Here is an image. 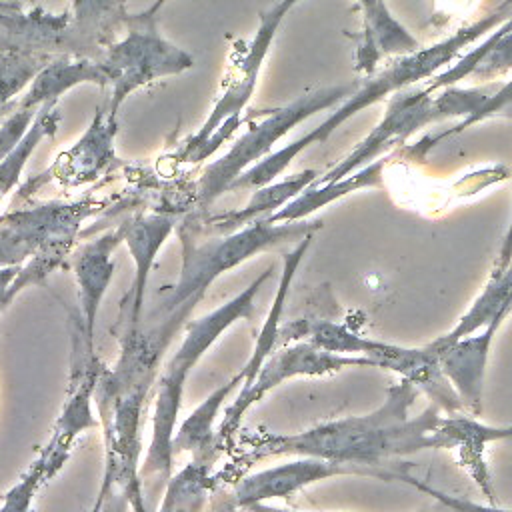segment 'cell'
Instances as JSON below:
<instances>
[{"instance_id":"8fae6325","label":"cell","mask_w":512,"mask_h":512,"mask_svg":"<svg viewBox=\"0 0 512 512\" xmlns=\"http://www.w3.org/2000/svg\"><path fill=\"white\" fill-rule=\"evenodd\" d=\"M442 122L434 108V94L424 86H408L394 92L388 102L380 122L370 130V134L356 144V148L336 162L324 176H318L312 184H326L346 178L348 174L360 170L362 166L390 154L394 146L404 144L414 132Z\"/></svg>"},{"instance_id":"f35d334b","label":"cell","mask_w":512,"mask_h":512,"mask_svg":"<svg viewBox=\"0 0 512 512\" xmlns=\"http://www.w3.org/2000/svg\"><path fill=\"white\" fill-rule=\"evenodd\" d=\"M92 512H130L128 496L122 490H114L104 496V500L92 508Z\"/></svg>"},{"instance_id":"603a6c76","label":"cell","mask_w":512,"mask_h":512,"mask_svg":"<svg viewBox=\"0 0 512 512\" xmlns=\"http://www.w3.org/2000/svg\"><path fill=\"white\" fill-rule=\"evenodd\" d=\"M392 154H386V156L362 166L360 170L348 174L342 180L306 186L298 196H294L288 204H284L280 210L270 214L266 220L270 224L306 220V218L312 216V212L336 202L338 198H342L346 194H352V192L364 190V188H382V184H384L382 170H384V166H386V162L390 160Z\"/></svg>"},{"instance_id":"74e56055","label":"cell","mask_w":512,"mask_h":512,"mask_svg":"<svg viewBox=\"0 0 512 512\" xmlns=\"http://www.w3.org/2000/svg\"><path fill=\"white\" fill-rule=\"evenodd\" d=\"M510 266H512V214H510V222H508V228L504 232L502 246H500V252H498V256L494 260V266H492L490 274L506 272Z\"/></svg>"},{"instance_id":"e575fe53","label":"cell","mask_w":512,"mask_h":512,"mask_svg":"<svg viewBox=\"0 0 512 512\" xmlns=\"http://www.w3.org/2000/svg\"><path fill=\"white\" fill-rule=\"evenodd\" d=\"M394 480H400V482H406L410 486H414L416 490L424 492L426 496L446 504L452 512H512V510H502L494 504H478V502H472V500H466V498H460V496H452V494H446V492H440L438 488H432L430 484L410 476L408 472H396V478Z\"/></svg>"},{"instance_id":"484cf974","label":"cell","mask_w":512,"mask_h":512,"mask_svg":"<svg viewBox=\"0 0 512 512\" xmlns=\"http://www.w3.org/2000/svg\"><path fill=\"white\" fill-rule=\"evenodd\" d=\"M70 28L86 58L98 60L128 16L126 0H72Z\"/></svg>"},{"instance_id":"cb8c5ba5","label":"cell","mask_w":512,"mask_h":512,"mask_svg":"<svg viewBox=\"0 0 512 512\" xmlns=\"http://www.w3.org/2000/svg\"><path fill=\"white\" fill-rule=\"evenodd\" d=\"M78 84L110 86V76L98 60L58 56L32 80L28 92L18 100V106L40 110L46 102H58L62 94Z\"/></svg>"},{"instance_id":"7bdbcfd3","label":"cell","mask_w":512,"mask_h":512,"mask_svg":"<svg viewBox=\"0 0 512 512\" xmlns=\"http://www.w3.org/2000/svg\"><path fill=\"white\" fill-rule=\"evenodd\" d=\"M16 104H18V100H12V102H8V104H4V106H0V122L16 108Z\"/></svg>"},{"instance_id":"8992f818","label":"cell","mask_w":512,"mask_h":512,"mask_svg":"<svg viewBox=\"0 0 512 512\" xmlns=\"http://www.w3.org/2000/svg\"><path fill=\"white\" fill-rule=\"evenodd\" d=\"M306 340L322 350L344 354L360 352V356L370 358L376 368H386L398 372L402 378L410 380L420 392H424L432 404L444 410L448 416L460 414L464 410L456 390L450 380L444 376L440 366V354L430 346L406 348L398 344L378 342L356 332L348 330L344 324L322 320V318H300L290 320L280 326L278 344L286 346L288 342Z\"/></svg>"},{"instance_id":"30bf717a","label":"cell","mask_w":512,"mask_h":512,"mask_svg":"<svg viewBox=\"0 0 512 512\" xmlns=\"http://www.w3.org/2000/svg\"><path fill=\"white\" fill-rule=\"evenodd\" d=\"M104 368L106 366L94 354V346L86 342V336L78 326L72 336V370L66 402L54 422L48 444L34 460L42 468L46 480H50L64 466L76 438L84 430L100 426L98 418L92 414V400Z\"/></svg>"},{"instance_id":"5b68a950","label":"cell","mask_w":512,"mask_h":512,"mask_svg":"<svg viewBox=\"0 0 512 512\" xmlns=\"http://www.w3.org/2000/svg\"><path fill=\"white\" fill-rule=\"evenodd\" d=\"M320 228L322 220L306 218L298 222L270 224L266 218H260L236 232L202 238V234L184 220L178 224V236L182 242V266L178 280L148 316L160 318L174 312L190 316L218 276L264 250L298 244L304 236L314 234Z\"/></svg>"},{"instance_id":"3957f363","label":"cell","mask_w":512,"mask_h":512,"mask_svg":"<svg viewBox=\"0 0 512 512\" xmlns=\"http://www.w3.org/2000/svg\"><path fill=\"white\" fill-rule=\"evenodd\" d=\"M510 16H512V0H502L488 14H484L482 18H478L468 26L458 28L444 40H438L426 48L422 46L416 52L394 58L384 70L374 72L364 82H358L356 90L338 106H334V110L318 126L304 132L302 136L282 146L280 150H274L272 154L264 156L260 162L250 166L246 172H242L230 184L228 190L260 188L264 184L274 182L292 164V160H296V156H300L306 148L324 144L342 124H346L364 108L384 100L386 96H392L398 90H404L408 86H414L422 80L432 78L434 72L450 66V62L456 60L466 46H470L482 36H488L492 30L504 24Z\"/></svg>"},{"instance_id":"d590c367","label":"cell","mask_w":512,"mask_h":512,"mask_svg":"<svg viewBox=\"0 0 512 512\" xmlns=\"http://www.w3.org/2000/svg\"><path fill=\"white\" fill-rule=\"evenodd\" d=\"M38 110L22 108L16 104V108L0 122V162L12 152V148L22 140L30 124L34 122Z\"/></svg>"},{"instance_id":"1f68e13d","label":"cell","mask_w":512,"mask_h":512,"mask_svg":"<svg viewBox=\"0 0 512 512\" xmlns=\"http://www.w3.org/2000/svg\"><path fill=\"white\" fill-rule=\"evenodd\" d=\"M508 32H512V16H510L504 24H500L494 32H490L488 38H486L482 44H478L476 48H472V50L460 54L454 64L446 66L440 74H434L432 78H428V84H426L424 88H426L430 94H434V92L440 90V88L454 86V84H458L460 80L468 78L470 72H472V70L484 60V56L492 50V46H494L500 38H504Z\"/></svg>"},{"instance_id":"9a60e30c","label":"cell","mask_w":512,"mask_h":512,"mask_svg":"<svg viewBox=\"0 0 512 512\" xmlns=\"http://www.w3.org/2000/svg\"><path fill=\"white\" fill-rule=\"evenodd\" d=\"M434 108L440 116V120H452L458 118L454 128H448L436 136L424 138L414 150H418V156H424L430 148H434L440 140L446 136L462 134L470 126L494 120V118H506L512 120V78L508 80H490L474 86H446L434 92Z\"/></svg>"},{"instance_id":"d6a6232c","label":"cell","mask_w":512,"mask_h":512,"mask_svg":"<svg viewBox=\"0 0 512 512\" xmlns=\"http://www.w3.org/2000/svg\"><path fill=\"white\" fill-rule=\"evenodd\" d=\"M42 482H46L44 472L36 462H32L24 476L4 494L0 512H32V500Z\"/></svg>"},{"instance_id":"ac0fdd59","label":"cell","mask_w":512,"mask_h":512,"mask_svg":"<svg viewBox=\"0 0 512 512\" xmlns=\"http://www.w3.org/2000/svg\"><path fill=\"white\" fill-rule=\"evenodd\" d=\"M116 128V116H112L108 108L98 106L82 138L72 144V148L62 152L46 174L60 180V184L64 186H80L96 180L116 160Z\"/></svg>"},{"instance_id":"6da1fadb","label":"cell","mask_w":512,"mask_h":512,"mask_svg":"<svg viewBox=\"0 0 512 512\" xmlns=\"http://www.w3.org/2000/svg\"><path fill=\"white\" fill-rule=\"evenodd\" d=\"M188 320L178 314L150 318L126 326L120 354L112 368H104L96 384V408L104 434V478L98 506L106 494L122 490L130 512H148L138 480L142 454V416L148 394L158 380L164 352Z\"/></svg>"},{"instance_id":"52a82bcc","label":"cell","mask_w":512,"mask_h":512,"mask_svg":"<svg viewBox=\"0 0 512 512\" xmlns=\"http://www.w3.org/2000/svg\"><path fill=\"white\" fill-rule=\"evenodd\" d=\"M356 86L358 82H346L316 88L312 92L298 96L286 106L272 110L260 122H252L250 128L238 140H234V144L224 156L210 162L202 170L194 192L198 208H210L224 192H228L230 184L242 172L260 162L264 156L272 154V148L280 138H284L292 128H296L306 118L322 110L334 108L336 104L346 100L356 90Z\"/></svg>"},{"instance_id":"4316f807","label":"cell","mask_w":512,"mask_h":512,"mask_svg":"<svg viewBox=\"0 0 512 512\" xmlns=\"http://www.w3.org/2000/svg\"><path fill=\"white\" fill-rule=\"evenodd\" d=\"M312 236L314 234H308L304 236L290 252L284 254V268H282V276H280V284H278V292L274 296V302L270 306V312L264 320V326L256 338V344H254V350L246 362V366L240 370V376H242V388L240 390H246L250 388V384L254 382L258 370L262 368L264 360L272 354V350L278 346V332H280V318H282V312H284V302L288 298V292H290V284L298 272V266L304 258V254L308 252L310 244H312Z\"/></svg>"},{"instance_id":"7402d4cb","label":"cell","mask_w":512,"mask_h":512,"mask_svg":"<svg viewBox=\"0 0 512 512\" xmlns=\"http://www.w3.org/2000/svg\"><path fill=\"white\" fill-rule=\"evenodd\" d=\"M318 178V172L308 168L294 176H288L284 180H274L270 184H264L254 190L250 202L234 212H224L212 218H206L198 224H194L192 218H186L200 234H230L236 232L260 218H268L276 210H280L284 204H288L294 196H298L306 186H310Z\"/></svg>"},{"instance_id":"e0dca14e","label":"cell","mask_w":512,"mask_h":512,"mask_svg":"<svg viewBox=\"0 0 512 512\" xmlns=\"http://www.w3.org/2000/svg\"><path fill=\"white\" fill-rule=\"evenodd\" d=\"M124 242L122 228L116 226L104 234L92 238L90 242L80 244L72 254V272L78 286L80 328L86 336V342L94 346V328L100 302L114 276V250Z\"/></svg>"},{"instance_id":"44dd1931","label":"cell","mask_w":512,"mask_h":512,"mask_svg":"<svg viewBox=\"0 0 512 512\" xmlns=\"http://www.w3.org/2000/svg\"><path fill=\"white\" fill-rule=\"evenodd\" d=\"M362 16V38L354 54V68L362 74H374L382 58H398L416 52L420 42L392 14L386 0H356Z\"/></svg>"},{"instance_id":"8d00e7d4","label":"cell","mask_w":512,"mask_h":512,"mask_svg":"<svg viewBox=\"0 0 512 512\" xmlns=\"http://www.w3.org/2000/svg\"><path fill=\"white\" fill-rule=\"evenodd\" d=\"M204 512H240V508L236 506L234 496H232L230 490L214 486Z\"/></svg>"},{"instance_id":"f546056e","label":"cell","mask_w":512,"mask_h":512,"mask_svg":"<svg viewBox=\"0 0 512 512\" xmlns=\"http://www.w3.org/2000/svg\"><path fill=\"white\" fill-rule=\"evenodd\" d=\"M60 122H62V112L58 108V102H46L44 106H40L34 122L30 124L22 140L0 162V198L6 196L16 186L32 152L38 148V144L44 138H50L56 134Z\"/></svg>"},{"instance_id":"9c48e42d","label":"cell","mask_w":512,"mask_h":512,"mask_svg":"<svg viewBox=\"0 0 512 512\" xmlns=\"http://www.w3.org/2000/svg\"><path fill=\"white\" fill-rule=\"evenodd\" d=\"M300 2H304V0H278L270 8L258 12L256 32H254L244 56L236 64V70H234L232 78L228 80L224 94L214 104V108L210 110V114L204 120V124L200 126V130L196 134H192L182 144V148L178 152V158L182 162H186L224 122H228V120L244 122L242 112L254 96L258 76L262 70V62L266 60V56L270 52V46L276 38L280 24L288 16V12Z\"/></svg>"},{"instance_id":"b9f144b4","label":"cell","mask_w":512,"mask_h":512,"mask_svg":"<svg viewBox=\"0 0 512 512\" xmlns=\"http://www.w3.org/2000/svg\"><path fill=\"white\" fill-rule=\"evenodd\" d=\"M18 10H22V2L0 0V12H18Z\"/></svg>"},{"instance_id":"60d3db41","label":"cell","mask_w":512,"mask_h":512,"mask_svg":"<svg viewBox=\"0 0 512 512\" xmlns=\"http://www.w3.org/2000/svg\"><path fill=\"white\" fill-rule=\"evenodd\" d=\"M510 314H512V288H510V294H508V298H506V302H504V306H502L500 314H498L492 322H488V324H486V330H484L482 334L494 340V334L498 332V328L502 326V322H504Z\"/></svg>"},{"instance_id":"d4e9b609","label":"cell","mask_w":512,"mask_h":512,"mask_svg":"<svg viewBox=\"0 0 512 512\" xmlns=\"http://www.w3.org/2000/svg\"><path fill=\"white\" fill-rule=\"evenodd\" d=\"M242 382L240 372L228 380L226 384L218 386L178 428V432L172 438V452L180 454V452H190L194 462L200 464H208L212 466L216 462L218 456V436L214 432V420L216 414L220 410V406L224 404V400L228 398V394Z\"/></svg>"},{"instance_id":"ffe728a7","label":"cell","mask_w":512,"mask_h":512,"mask_svg":"<svg viewBox=\"0 0 512 512\" xmlns=\"http://www.w3.org/2000/svg\"><path fill=\"white\" fill-rule=\"evenodd\" d=\"M178 224V216L174 212H154V214H134L120 222L124 242L132 254L136 274L134 284L130 292V300L126 304L128 308V324L136 326L142 320V304H144V292L148 286V276L152 270V264L168 240V236L174 232Z\"/></svg>"},{"instance_id":"ba28073f","label":"cell","mask_w":512,"mask_h":512,"mask_svg":"<svg viewBox=\"0 0 512 512\" xmlns=\"http://www.w3.org/2000/svg\"><path fill=\"white\" fill-rule=\"evenodd\" d=\"M166 0H156L138 14L124 20L126 36L110 42L98 62L110 76L108 112L118 116L122 102L138 88L166 76H176L194 66V56L170 42L158 26V14Z\"/></svg>"},{"instance_id":"277c9868","label":"cell","mask_w":512,"mask_h":512,"mask_svg":"<svg viewBox=\"0 0 512 512\" xmlns=\"http://www.w3.org/2000/svg\"><path fill=\"white\" fill-rule=\"evenodd\" d=\"M272 272L274 266H268L258 278H254V282L248 288H244L232 300L224 302L222 306L214 308L212 312L204 314L198 320L186 322V334L180 348L162 366L156 380L152 436L148 450L144 454V462H140L138 468V480L148 512H156L164 488L172 476L174 424L190 370L204 356V352L220 338L224 330H228L238 320L254 318V298L262 284L272 276Z\"/></svg>"},{"instance_id":"836d02e7","label":"cell","mask_w":512,"mask_h":512,"mask_svg":"<svg viewBox=\"0 0 512 512\" xmlns=\"http://www.w3.org/2000/svg\"><path fill=\"white\" fill-rule=\"evenodd\" d=\"M512 70V32H508L504 38H500L492 50L484 56V60L470 72V78L480 82L496 80L498 76H504Z\"/></svg>"},{"instance_id":"4dcf8cb0","label":"cell","mask_w":512,"mask_h":512,"mask_svg":"<svg viewBox=\"0 0 512 512\" xmlns=\"http://www.w3.org/2000/svg\"><path fill=\"white\" fill-rule=\"evenodd\" d=\"M58 56L34 54L20 50H0V106L16 100V96L32 84V80Z\"/></svg>"},{"instance_id":"d6986e66","label":"cell","mask_w":512,"mask_h":512,"mask_svg":"<svg viewBox=\"0 0 512 512\" xmlns=\"http://www.w3.org/2000/svg\"><path fill=\"white\" fill-rule=\"evenodd\" d=\"M432 436L436 440V448L458 452L460 464L468 470L480 492L488 496V502L496 506L490 472L484 460V446L496 440H512V426H486L470 416L454 414L442 416V422Z\"/></svg>"},{"instance_id":"f1b7e54d","label":"cell","mask_w":512,"mask_h":512,"mask_svg":"<svg viewBox=\"0 0 512 512\" xmlns=\"http://www.w3.org/2000/svg\"><path fill=\"white\" fill-rule=\"evenodd\" d=\"M210 470L212 466L190 460L170 476L156 512H204L216 486Z\"/></svg>"},{"instance_id":"5bb4252c","label":"cell","mask_w":512,"mask_h":512,"mask_svg":"<svg viewBox=\"0 0 512 512\" xmlns=\"http://www.w3.org/2000/svg\"><path fill=\"white\" fill-rule=\"evenodd\" d=\"M396 472L400 470H388L384 466L340 464V462H330L322 458L302 456L300 460L266 468L240 478L232 490V496L236 506L240 510H246L252 504H260L270 498H288L290 494L302 490L304 486L324 478L356 474V476H372L380 480H394Z\"/></svg>"},{"instance_id":"83f0119b","label":"cell","mask_w":512,"mask_h":512,"mask_svg":"<svg viewBox=\"0 0 512 512\" xmlns=\"http://www.w3.org/2000/svg\"><path fill=\"white\" fill-rule=\"evenodd\" d=\"M510 288H512V266L506 272L490 274L486 286L476 296L472 308L458 320V324L448 334L438 336L436 340L430 342V346L442 356V352L448 346H452L456 340L472 336L480 326L492 322L500 314V310L510 294Z\"/></svg>"},{"instance_id":"7c38bea8","label":"cell","mask_w":512,"mask_h":512,"mask_svg":"<svg viewBox=\"0 0 512 512\" xmlns=\"http://www.w3.org/2000/svg\"><path fill=\"white\" fill-rule=\"evenodd\" d=\"M350 366H370L376 368V364L366 356H348V354H334L328 350H322L310 342H294L290 346H282L280 350L272 352L262 368L258 370L254 382L250 388L240 390L238 396L232 400V404L226 408L222 424L218 428V442L228 440L240 426L244 412L262 400L272 388L286 382L294 376H324L338 372L342 368Z\"/></svg>"},{"instance_id":"4fadbf2b","label":"cell","mask_w":512,"mask_h":512,"mask_svg":"<svg viewBox=\"0 0 512 512\" xmlns=\"http://www.w3.org/2000/svg\"><path fill=\"white\" fill-rule=\"evenodd\" d=\"M104 206V200L86 196L74 202L50 200L6 212L0 218V268L22 266L62 232H80L82 222L98 214Z\"/></svg>"},{"instance_id":"7a4b0ae2","label":"cell","mask_w":512,"mask_h":512,"mask_svg":"<svg viewBox=\"0 0 512 512\" xmlns=\"http://www.w3.org/2000/svg\"><path fill=\"white\" fill-rule=\"evenodd\" d=\"M420 390L406 378L388 386L382 404L362 416L330 420L298 434L256 432L244 440L246 462L268 456H312L340 464L384 466L392 458L434 450L432 432L442 422L440 408L430 404L410 416Z\"/></svg>"},{"instance_id":"2e32d148","label":"cell","mask_w":512,"mask_h":512,"mask_svg":"<svg viewBox=\"0 0 512 512\" xmlns=\"http://www.w3.org/2000/svg\"><path fill=\"white\" fill-rule=\"evenodd\" d=\"M0 50L86 58L70 28V10L50 14L36 6L30 12H0Z\"/></svg>"},{"instance_id":"ab89813d","label":"cell","mask_w":512,"mask_h":512,"mask_svg":"<svg viewBox=\"0 0 512 512\" xmlns=\"http://www.w3.org/2000/svg\"><path fill=\"white\" fill-rule=\"evenodd\" d=\"M248 512H298V510H288V508H276V506H268V504H264V502H260V504H252L250 508H246ZM414 512H452L446 504H442V502H438V500H430V502H426V504H422L418 510H414Z\"/></svg>"}]
</instances>
